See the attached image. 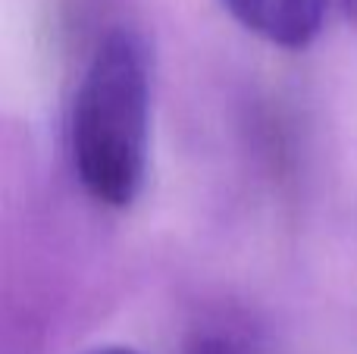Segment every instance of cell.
I'll return each instance as SVG.
<instances>
[{"mask_svg": "<svg viewBox=\"0 0 357 354\" xmlns=\"http://www.w3.org/2000/svg\"><path fill=\"white\" fill-rule=\"evenodd\" d=\"M148 44L129 25L110 29L88 60L69 119L73 169L88 198L126 210L148 173L151 66Z\"/></svg>", "mask_w": 357, "mask_h": 354, "instance_id": "obj_1", "label": "cell"}, {"mask_svg": "<svg viewBox=\"0 0 357 354\" xmlns=\"http://www.w3.org/2000/svg\"><path fill=\"white\" fill-rule=\"evenodd\" d=\"M222 3L248 31L285 50H304L314 44L326 19V0H222Z\"/></svg>", "mask_w": 357, "mask_h": 354, "instance_id": "obj_2", "label": "cell"}, {"mask_svg": "<svg viewBox=\"0 0 357 354\" xmlns=\"http://www.w3.org/2000/svg\"><path fill=\"white\" fill-rule=\"evenodd\" d=\"M188 354H238V348L222 336H207V339H201Z\"/></svg>", "mask_w": 357, "mask_h": 354, "instance_id": "obj_3", "label": "cell"}, {"mask_svg": "<svg viewBox=\"0 0 357 354\" xmlns=\"http://www.w3.org/2000/svg\"><path fill=\"white\" fill-rule=\"evenodd\" d=\"M88 354H138V351H132V348H94Z\"/></svg>", "mask_w": 357, "mask_h": 354, "instance_id": "obj_4", "label": "cell"}, {"mask_svg": "<svg viewBox=\"0 0 357 354\" xmlns=\"http://www.w3.org/2000/svg\"><path fill=\"white\" fill-rule=\"evenodd\" d=\"M342 6H345V13L357 22V0H342Z\"/></svg>", "mask_w": 357, "mask_h": 354, "instance_id": "obj_5", "label": "cell"}]
</instances>
